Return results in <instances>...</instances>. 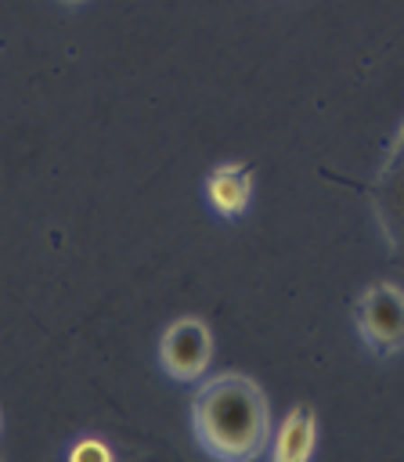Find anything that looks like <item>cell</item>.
Returning <instances> with one entry per match:
<instances>
[{
    "label": "cell",
    "mask_w": 404,
    "mask_h": 462,
    "mask_svg": "<svg viewBox=\"0 0 404 462\" xmlns=\"http://www.w3.org/2000/svg\"><path fill=\"white\" fill-rule=\"evenodd\" d=\"M354 325L364 346L379 357L404 350V292L393 282H375L354 300Z\"/></svg>",
    "instance_id": "cell-2"
},
{
    "label": "cell",
    "mask_w": 404,
    "mask_h": 462,
    "mask_svg": "<svg viewBox=\"0 0 404 462\" xmlns=\"http://www.w3.org/2000/svg\"><path fill=\"white\" fill-rule=\"evenodd\" d=\"M213 339L198 318H177L159 339V365L173 379H198L209 365Z\"/></svg>",
    "instance_id": "cell-3"
},
{
    "label": "cell",
    "mask_w": 404,
    "mask_h": 462,
    "mask_svg": "<svg viewBox=\"0 0 404 462\" xmlns=\"http://www.w3.org/2000/svg\"><path fill=\"white\" fill-rule=\"evenodd\" d=\"M61 4H83V0H61Z\"/></svg>",
    "instance_id": "cell-8"
},
{
    "label": "cell",
    "mask_w": 404,
    "mask_h": 462,
    "mask_svg": "<svg viewBox=\"0 0 404 462\" xmlns=\"http://www.w3.org/2000/svg\"><path fill=\"white\" fill-rule=\"evenodd\" d=\"M191 433L195 444L224 462L256 458L267 448V397L249 375H213L198 386L191 401Z\"/></svg>",
    "instance_id": "cell-1"
},
{
    "label": "cell",
    "mask_w": 404,
    "mask_h": 462,
    "mask_svg": "<svg viewBox=\"0 0 404 462\" xmlns=\"http://www.w3.org/2000/svg\"><path fill=\"white\" fill-rule=\"evenodd\" d=\"M404 159V130H400V137H397V148H393V162H400Z\"/></svg>",
    "instance_id": "cell-7"
},
{
    "label": "cell",
    "mask_w": 404,
    "mask_h": 462,
    "mask_svg": "<svg viewBox=\"0 0 404 462\" xmlns=\"http://www.w3.org/2000/svg\"><path fill=\"white\" fill-rule=\"evenodd\" d=\"M206 199L220 217H227V220L242 217L252 202V166L249 162H220L206 177Z\"/></svg>",
    "instance_id": "cell-4"
},
{
    "label": "cell",
    "mask_w": 404,
    "mask_h": 462,
    "mask_svg": "<svg viewBox=\"0 0 404 462\" xmlns=\"http://www.w3.org/2000/svg\"><path fill=\"white\" fill-rule=\"evenodd\" d=\"M314 444H317V419H314L310 404H296L274 433L271 458L274 462H303L314 455Z\"/></svg>",
    "instance_id": "cell-5"
},
{
    "label": "cell",
    "mask_w": 404,
    "mask_h": 462,
    "mask_svg": "<svg viewBox=\"0 0 404 462\" xmlns=\"http://www.w3.org/2000/svg\"><path fill=\"white\" fill-rule=\"evenodd\" d=\"M112 451L101 444V440H79L76 448H69V458L72 462H83V458H108Z\"/></svg>",
    "instance_id": "cell-6"
}]
</instances>
